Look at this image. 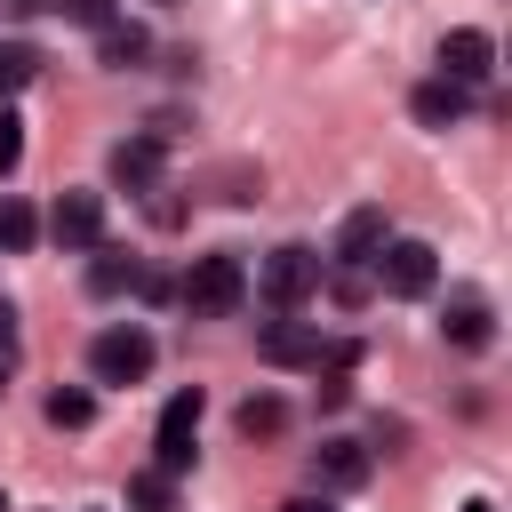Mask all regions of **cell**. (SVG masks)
<instances>
[{
  "mask_svg": "<svg viewBox=\"0 0 512 512\" xmlns=\"http://www.w3.org/2000/svg\"><path fill=\"white\" fill-rule=\"evenodd\" d=\"M392 240V224H384V208H352L344 224H336V264H376V248Z\"/></svg>",
  "mask_w": 512,
  "mask_h": 512,
  "instance_id": "9",
  "label": "cell"
},
{
  "mask_svg": "<svg viewBox=\"0 0 512 512\" xmlns=\"http://www.w3.org/2000/svg\"><path fill=\"white\" fill-rule=\"evenodd\" d=\"M136 280H144V264L120 256V248H104V256L88 264V288H96V296H120V288H136Z\"/></svg>",
  "mask_w": 512,
  "mask_h": 512,
  "instance_id": "15",
  "label": "cell"
},
{
  "mask_svg": "<svg viewBox=\"0 0 512 512\" xmlns=\"http://www.w3.org/2000/svg\"><path fill=\"white\" fill-rule=\"evenodd\" d=\"M0 376H8V360H0Z\"/></svg>",
  "mask_w": 512,
  "mask_h": 512,
  "instance_id": "25",
  "label": "cell"
},
{
  "mask_svg": "<svg viewBox=\"0 0 512 512\" xmlns=\"http://www.w3.org/2000/svg\"><path fill=\"white\" fill-rule=\"evenodd\" d=\"M0 512H8V496H0Z\"/></svg>",
  "mask_w": 512,
  "mask_h": 512,
  "instance_id": "26",
  "label": "cell"
},
{
  "mask_svg": "<svg viewBox=\"0 0 512 512\" xmlns=\"http://www.w3.org/2000/svg\"><path fill=\"white\" fill-rule=\"evenodd\" d=\"M192 440H200V392H176L168 408H160V432H152V472H184L192 464Z\"/></svg>",
  "mask_w": 512,
  "mask_h": 512,
  "instance_id": "5",
  "label": "cell"
},
{
  "mask_svg": "<svg viewBox=\"0 0 512 512\" xmlns=\"http://www.w3.org/2000/svg\"><path fill=\"white\" fill-rule=\"evenodd\" d=\"M48 232H56V248H96L104 240V200L96 192H64L56 216H48Z\"/></svg>",
  "mask_w": 512,
  "mask_h": 512,
  "instance_id": "8",
  "label": "cell"
},
{
  "mask_svg": "<svg viewBox=\"0 0 512 512\" xmlns=\"http://www.w3.org/2000/svg\"><path fill=\"white\" fill-rule=\"evenodd\" d=\"M280 512H336V504H328V496H288Z\"/></svg>",
  "mask_w": 512,
  "mask_h": 512,
  "instance_id": "23",
  "label": "cell"
},
{
  "mask_svg": "<svg viewBox=\"0 0 512 512\" xmlns=\"http://www.w3.org/2000/svg\"><path fill=\"white\" fill-rule=\"evenodd\" d=\"M144 24H128V16H112V24H96V64H112V72H128V64H144Z\"/></svg>",
  "mask_w": 512,
  "mask_h": 512,
  "instance_id": "13",
  "label": "cell"
},
{
  "mask_svg": "<svg viewBox=\"0 0 512 512\" xmlns=\"http://www.w3.org/2000/svg\"><path fill=\"white\" fill-rule=\"evenodd\" d=\"M256 352H264L272 368H352V360H360V344H328L312 320H264Z\"/></svg>",
  "mask_w": 512,
  "mask_h": 512,
  "instance_id": "1",
  "label": "cell"
},
{
  "mask_svg": "<svg viewBox=\"0 0 512 512\" xmlns=\"http://www.w3.org/2000/svg\"><path fill=\"white\" fill-rule=\"evenodd\" d=\"M488 72H496V40H488L480 24H456V32L440 40V80L472 88V80H488Z\"/></svg>",
  "mask_w": 512,
  "mask_h": 512,
  "instance_id": "7",
  "label": "cell"
},
{
  "mask_svg": "<svg viewBox=\"0 0 512 512\" xmlns=\"http://www.w3.org/2000/svg\"><path fill=\"white\" fill-rule=\"evenodd\" d=\"M32 232H40V224H32V208H24V200H0V248H8V256H24V248H32Z\"/></svg>",
  "mask_w": 512,
  "mask_h": 512,
  "instance_id": "20",
  "label": "cell"
},
{
  "mask_svg": "<svg viewBox=\"0 0 512 512\" xmlns=\"http://www.w3.org/2000/svg\"><path fill=\"white\" fill-rule=\"evenodd\" d=\"M88 376L96 384H144L152 376V336L128 320V328H104L96 344H88Z\"/></svg>",
  "mask_w": 512,
  "mask_h": 512,
  "instance_id": "2",
  "label": "cell"
},
{
  "mask_svg": "<svg viewBox=\"0 0 512 512\" xmlns=\"http://www.w3.org/2000/svg\"><path fill=\"white\" fill-rule=\"evenodd\" d=\"M440 336L456 344V352H480L496 328H488V304L480 296H448V320H440Z\"/></svg>",
  "mask_w": 512,
  "mask_h": 512,
  "instance_id": "14",
  "label": "cell"
},
{
  "mask_svg": "<svg viewBox=\"0 0 512 512\" xmlns=\"http://www.w3.org/2000/svg\"><path fill=\"white\" fill-rule=\"evenodd\" d=\"M368 464H376V456H368L360 440H320V448H312V480H320V488H360Z\"/></svg>",
  "mask_w": 512,
  "mask_h": 512,
  "instance_id": "10",
  "label": "cell"
},
{
  "mask_svg": "<svg viewBox=\"0 0 512 512\" xmlns=\"http://www.w3.org/2000/svg\"><path fill=\"white\" fill-rule=\"evenodd\" d=\"M112 184L152 192V184H160V136H128V144H112Z\"/></svg>",
  "mask_w": 512,
  "mask_h": 512,
  "instance_id": "11",
  "label": "cell"
},
{
  "mask_svg": "<svg viewBox=\"0 0 512 512\" xmlns=\"http://www.w3.org/2000/svg\"><path fill=\"white\" fill-rule=\"evenodd\" d=\"M280 424H288V408H280L272 392H264V400H240V432H248V440H272Z\"/></svg>",
  "mask_w": 512,
  "mask_h": 512,
  "instance_id": "19",
  "label": "cell"
},
{
  "mask_svg": "<svg viewBox=\"0 0 512 512\" xmlns=\"http://www.w3.org/2000/svg\"><path fill=\"white\" fill-rule=\"evenodd\" d=\"M320 272H328V264H320L312 248H296V240H288V248H272V256H264V296H272L280 312H296V304L320 288Z\"/></svg>",
  "mask_w": 512,
  "mask_h": 512,
  "instance_id": "6",
  "label": "cell"
},
{
  "mask_svg": "<svg viewBox=\"0 0 512 512\" xmlns=\"http://www.w3.org/2000/svg\"><path fill=\"white\" fill-rule=\"evenodd\" d=\"M432 280H440V264H432L424 240H384V248H376V288H384V296L408 304V296H432Z\"/></svg>",
  "mask_w": 512,
  "mask_h": 512,
  "instance_id": "3",
  "label": "cell"
},
{
  "mask_svg": "<svg viewBox=\"0 0 512 512\" xmlns=\"http://www.w3.org/2000/svg\"><path fill=\"white\" fill-rule=\"evenodd\" d=\"M112 8L120 0H56V16H72V24H112Z\"/></svg>",
  "mask_w": 512,
  "mask_h": 512,
  "instance_id": "22",
  "label": "cell"
},
{
  "mask_svg": "<svg viewBox=\"0 0 512 512\" xmlns=\"http://www.w3.org/2000/svg\"><path fill=\"white\" fill-rule=\"evenodd\" d=\"M240 296H248L240 256H192V272H184V304L192 312H232Z\"/></svg>",
  "mask_w": 512,
  "mask_h": 512,
  "instance_id": "4",
  "label": "cell"
},
{
  "mask_svg": "<svg viewBox=\"0 0 512 512\" xmlns=\"http://www.w3.org/2000/svg\"><path fill=\"white\" fill-rule=\"evenodd\" d=\"M40 72V56H32V40H0V96H16L24 80Z\"/></svg>",
  "mask_w": 512,
  "mask_h": 512,
  "instance_id": "17",
  "label": "cell"
},
{
  "mask_svg": "<svg viewBox=\"0 0 512 512\" xmlns=\"http://www.w3.org/2000/svg\"><path fill=\"white\" fill-rule=\"evenodd\" d=\"M464 104H472V88H456V80H424V88L408 96V112H416L424 128H456V120H464Z\"/></svg>",
  "mask_w": 512,
  "mask_h": 512,
  "instance_id": "12",
  "label": "cell"
},
{
  "mask_svg": "<svg viewBox=\"0 0 512 512\" xmlns=\"http://www.w3.org/2000/svg\"><path fill=\"white\" fill-rule=\"evenodd\" d=\"M48 424L56 432H80V424H96V400L88 392H48Z\"/></svg>",
  "mask_w": 512,
  "mask_h": 512,
  "instance_id": "18",
  "label": "cell"
},
{
  "mask_svg": "<svg viewBox=\"0 0 512 512\" xmlns=\"http://www.w3.org/2000/svg\"><path fill=\"white\" fill-rule=\"evenodd\" d=\"M16 160H24V120H16V112H0V176H8Z\"/></svg>",
  "mask_w": 512,
  "mask_h": 512,
  "instance_id": "21",
  "label": "cell"
},
{
  "mask_svg": "<svg viewBox=\"0 0 512 512\" xmlns=\"http://www.w3.org/2000/svg\"><path fill=\"white\" fill-rule=\"evenodd\" d=\"M464 512H496V504H488V496H472V504H464Z\"/></svg>",
  "mask_w": 512,
  "mask_h": 512,
  "instance_id": "24",
  "label": "cell"
},
{
  "mask_svg": "<svg viewBox=\"0 0 512 512\" xmlns=\"http://www.w3.org/2000/svg\"><path fill=\"white\" fill-rule=\"evenodd\" d=\"M128 512H176V480H168V472H152V464H144V472H136V480H128Z\"/></svg>",
  "mask_w": 512,
  "mask_h": 512,
  "instance_id": "16",
  "label": "cell"
}]
</instances>
